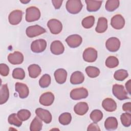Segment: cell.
<instances>
[{
  "mask_svg": "<svg viewBox=\"0 0 131 131\" xmlns=\"http://www.w3.org/2000/svg\"><path fill=\"white\" fill-rule=\"evenodd\" d=\"M62 2H63V1H62V0L61 1V0H59V1L52 0V3L56 9H59L60 8Z\"/></svg>",
  "mask_w": 131,
  "mask_h": 131,
  "instance_id": "obj_43",
  "label": "cell"
},
{
  "mask_svg": "<svg viewBox=\"0 0 131 131\" xmlns=\"http://www.w3.org/2000/svg\"><path fill=\"white\" fill-rule=\"evenodd\" d=\"M104 127L106 130H113L117 129L118 127V121L114 117L107 118L104 122Z\"/></svg>",
  "mask_w": 131,
  "mask_h": 131,
  "instance_id": "obj_25",
  "label": "cell"
},
{
  "mask_svg": "<svg viewBox=\"0 0 131 131\" xmlns=\"http://www.w3.org/2000/svg\"><path fill=\"white\" fill-rule=\"evenodd\" d=\"M119 64V60L117 57L113 56L108 57L105 60V66L109 68H114Z\"/></svg>",
  "mask_w": 131,
  "mask_h": 131,
  "instance_id": "obj_32",
  "label": "cell"
},
{
  "mask_svg": "<svg viewBox=\"0 0 131 131\" xmlns=\"http://www.w3.org/2000/svg\"><path fill=\"white\" fill-rule=\"evenodd\" d=\"M9 97V92L7 84H1L0 90V104L6 103Z\"/></svg>",
  "mask_w": 131,
  "mask_h": 131,
  "instance_id": "obj_23",
  "label": "cell"
},
{
  "mask_svg": "<svg viewBox=\"0 0 131 131\" xmlns=\"http://www.w3.org/2000/svg\"><path fill=\"white\" fill-rule=\"evenodd\" d=\"M47 47V42L43 39H36L31 45V51L34 53H41L45 50Z\"/></svg>",
  "mask_w": 131,
  "mask_h": 131,
  "instance_id": "obj_7",
  "label": "cell"
},
{
  "mask_svg": "<svg viewBox=\"0 0 131 131\" xmlns=\"http://www.w3.org/2000/svg\"><path fill=\"white\" fill-rule=\"evenodd\" d=\"M9 73V68L8 66L5 63L0 64V73L3 76H7Z\"/></svg>",
  "mask_w": 131,
  "mask_h": 131,
  "instance_id": "obj_40",
  "label": "cell"
},
{
  "mask_svg": "<svg viewBox=\"0 0 131 131\" xmlns=\"http://www.w3.org/2000/svg\"><path fill=\"white\" fill-rule=\"evenodd\" d=\"M84 80V76L80 71L73 72L70 78V82L73 84H79L82 83Z\"/></svg>",
  "mask_w": 131,
  "mask_h": 131,
  "instance_id": "obj_22",
  "label": "cell"
},
{
  "mask_svg": "<svg viewBox=\"0 0 131 131\" xmlns=\"http://www.w3.org/2000/svg\"><path fill=\"white\" fill-rule=\"evenodd\" d=\"M50 50L53 54L58 55L63 53L64 51V47L60 41L55 40L51 43Z\"/></svg>",
  "mask_w": 131,
  "mask_h": 131,
  "instance_id": "obj_17",
  "label": "cell"
},
{
  "mask_svg": "<svg viewBox=\"0 0 131 131\" xmlns=\"http://www.w3.org/2000/svg\"><path fill=\"white\" fill-rule=\"evenodd\" d=\"M59 122L60 124L63 125H68L70 123L72 120V116L70 113L66 112L61 114L58 118Z\"/></svg>",
  "mask_w": 131,
  "mask_h": 131,
  "instance_id": "obj_29",
  "label": "cell"
},
{
  "mask_svg": "<svg viewBox=\"0 0 131 131\" xmlns=\"http://www.w3.org/2000/svg\"><path fill=\"white\" fill-rule=\"evenodd\" d=\"M83 58L88 62H94L97 58V51L93 48H88L83 53Z\"/></svg>",
  "mask_w": 131,
  "mask_h": 131,
  "instance_id": "obj_8",
  "label": "cell"
},
{
  "mask_svg": "<svg viewBox=\"0 0 131 131\" xmlns=\"http://www.w3.org/2000/svg\"><path fill=\"white\" fill-rule=\"evenodd\" d=\"M42 123L41 119L37 116L35 117L31 123L30 130L31 131H39L42 129Z\"/></svg>",
  "mask_w": 131,
  "mask_h": 131,
  "instance_id": "obj_27",
  "label": "cell"
},
{
  "mask_svg": "<svg viewBox=\"0 0 131 131\" xmlns=\"http://www.w3.org/2000/svg\"><path fill=\"white\" fill-rule=\"evenodd\" d=\"M8 60L12 64H20L24 61V55L19 51H15L8 55Z\"/></svg>",
  "mask_w": 131,
  "mask_h": 131,
  "instance_id": "obj_14",
  "label": "cell"
},
{
  "mask_svg": "<svg viewBox=\"0 0 131 131\" xmlns=\"http://www.w3.org/2000/svg\"><path fill=\"white\" fill-rule=\"evenodd\" d=\"M128 76V72L126 70L124 69H120L116 71L114 74V78L118 81H123Z\"/></svg>",
  "mask_w": 131,
  "mask_h": 131,
  "instance_id": "obj_30",
  "label": "cell"
},
{
  "mask_svg": "<svg viewBox=\"0 0 131 131\" xmlns=\"http://www.w3.org/2000/svg\"><path fill=\"white\" fill-rule=\"evenodd\" d=\"M85 72L88 76L90 78H95L99 76L100 70L96 67L89 66L85 68Z\"/></svg>",
  "mask_w": 131,
  "mask_h": 131,
  "instance_id": "obj_31",
  "label": "cell"
},
{
  "mask_svg": "<svg viewBox=\"0 0 131 131\" xmlns=\"http://www.w3.org/2000/svg\"><path fill=\"white\" fill-rule=\"evenodd\" d=\"M107 29V20L106 18L101 17L98 18L95 30L98 33L104 32Z\"/></svg>",
  "mask_w": 131,
  "mask_h": 131,
  "instance_id": "obj_24",
  "label": "cell"
},
{
  "mask_svg": "<svg viewBox=\"0 0 131 131\" xmlns=\"http://www.w3.org/2000/svg\"><path fill=\"white\" fill-rule=\"evenodd\" d=\"M87 130L88 131H91V130H100V129L98 126V125L97 124V123H92L90 124L88 127Z\"/></svg>",
  "mask_w": 131,
  "mask_h": 131,
  "instance_id": "obj_41",
  "label": "cell"
},
{
  "mask_svg": "<svg viewBox=\"0 0 131 131\" xmlns=\"http://www.w3.org/2000/svg\"><path fill=\"white\" fill-rule=\"evenodd\" d=\"M95 23V17L93 16H88L82 20L81 24L82 26L86 29H90L92 28Z\"/></svg>",
  "mask_w": 131,
  "mask_h": 131,
  "instance_id": "obj_34",
  "label": "cell"
},
{
  "mask_svg": "<svg viewBox=\"0 0 131 131\" xmlns=\"http://www.w3.org/2000/svg\"><path fill=\"white\" fill-rule=\"evenodd\" d=\"M47 26L51 33L58 34L60 33L62 29L61 23L56 19H51L47 23Z\"/></svg>",
  "mask_w": 131,
  "mask_h": 131,
  "instance_id": "obj_6",
  "label": "cell"
},
{
  "mask_svg": "<svg viewBox=\"0 0 131 131\" xmlns=\"http://www.w3.org/2000/svg\"><path fill=\"white\" fill-rule=\"evenodd\" d=\"M119 4L118 0H108L105 3V9L109 12L114 11L119 7Z\"/></svg>",
  "mask_w": 131,
  "mask_h": 131,
  "instance_id": "obj_28",
  "label": "cell"
},
{
  "mask_svg": "<svg viewBox=\"0 0 131 131\" xmlns=\"http://www.w3.org/2000/svg\"><path fill=\"white\" fill-rule=\"evenodd\" d=\"M12 77L14 79L22 80L25 77V73L22 68H17L13 70L12 72Z\"/></svg>",
  "mask_w": 131,
  "mask_h": 131,
  "instance_id": "obj_38",
  "label": "cell"
},
{
  "mask_svg": "<svg viewBox=\"0 0 131 131\" xmlns=\"http://www.w3.org/2000/svg\"><path fill=\"white\" fill-rule=\"evenodd\" d=\"M54 77L56 82L59 84L64 83L67 77V72L63 69H58L54 72Z\"/></svg>",
  "mask_w": 131,
  "mask_h": 131,
  "instance_id": "obj_19",
  "label": "cell"
},
{
  "mask_svg": "<svg viewBox=\"0 0 131 131\" xmlns=\"http://www.w3.org/2000/svg\"><path fill=\"white\" fill-rule=\"evenodd\" d=\"M131 80L129 79V80H128L126 83H125V87L126 89V90L127 91V92L128 93L129 95H130V89H131Z\"/></svg>",
  "mask_w": 131,
  "mask_h": 131,
  "instance_id": "obj_44",
  "label": "cell"
},
{
  "mask_svg": "<svg viewBox=\"0 0 131 131\" xmlns=\"http://www.w3.org/2000/svg\"><path fill=\"white\" fill-rule=\"evenodd\" d=\"M90 118L95 123L100 121L103 118V113L99 110H95L90 114Z\"/></svg>",
  "mask_w": 131,
  "mask_h": 131,
  "instance_id": "obj_35",
  "label": "cell"
},
{
  "mask_svg": "<svg viewBox=\"0 0 131 131\" xmlns=\"http://www.w3.org/2000/svg\"><path fill=\"white\" fill-rule=\"evenodd\" d=\"M15 91L19 94V97L21 98H27L29 94V90L28 86L23 83L16 82L15 84Z\"/></svg>",
  "mask_w": 131,
  "mask_h": 131,
  "instance_id": "obj_16",
  "label": "cell"
},
{
  "mask_svg": "<svg viewBox=\"0 0 131 131\" xmlns=\"http://www.w3.org/2000/svg\"><path fill=\"white\" fill-rule=\"evenodd\" d=\"M105 47L110 52H116L120 48V41L119 39L116 37H111L106 40L105 42Z\"/></svg>",
  "mask_w": 131,
  "mask_h": 131,
  "instance_id": "obj_9",
  "label": "cell"
},
{
  "mask_svg": "<svg viewBox=\"0 0 131 131\" xmlns=\"http://www.w3.org/2000/svg\"><path fill=\"white\" fill-rule=\"evenodd\" d=\"M46 32V30L39 25L31 26L26 29V35L30 38H32L41 35Z\"/></svg>",
  "mask_w": 131,
  "mask_h": 131,
  "instance_id": "obj_4",
  "label": "cell"
},
{
  "mask_svg": "<svg viewBox=\"0 0 131 131\" xmlns=\"http://www.w3.org/2000/svg\"><path fill=\"white\" fill-rule=\"evenodd\" d=\"M89 110L88 104L84 102H80L77 103L74 107V111L75 113L80 116L84 115Z\"/></svg>",
  "mask_w": 131,
  "mask_h": 131,
  "instance_id": "obj_20",
  "label": "cell"
},
{
  "mask_svg": "<svg viewBox=\"0 0 131 131\" xmlns=\"http://www.w3.org/2000/svg\"><path fill=\"white\" fill-rule=\"evenodd\" d=\"M9 124L14 125L17 127H19L22 124V121H21L18 117L16 114L13 113L9 115L8 119Z\"/></svg>",
  "mask_w": 131,
  "mask_h": 131,
  "instance_id": "obj_33",
  "label": "cell"
},
{
  "mask_svg": "<svg viewBox=\"0 0 131 131\" xmlns=\"http://www.w3.org/2000/svg\"><path fill=\"white\" fill-rule=\"evenodd\" d=\"M17 116L19 118V119L22 121L27 120L31 116V112L27 110H20L17 112Z\"/></svg>",
  "mask_w": 131,
  "mask_h": 131,
  "instance_id": "obj_39",
  "label": "cell"
},
{
  "mask_svg": "<svg viewBox=\"0 0 131 131\" xmlns=\"http://www.w3.org/2000/svg\"><path fill=\"white\" fill-rule=\"evenodd\" d=\"M54 100V94L51 92L43 93L39 98L40 103L44 106H50L53 103Z\"/></svg>",
  "mask_w": 131,
  "mask_h": 131,
  "instance_id": "obj_15",
  "label": "cell"
},
{
  "mask_svg": "<svg viewBox=\"0 0 131 131\" xmlns=\"http://www.w3.org/2000/svg\"><path fill=\"white\" fill-rule=\"evenodd\" d=\"M120 119L122 124L125 127H129L131 125V114L129 113H125L121 114Z\"/></svg>",
  "mask_w": 131,
  "mask_h": 131,
  "instance_id": "obj_36",
  "label": "cell"
},
{
  "mask_svg": "<svg viewBox=\"0 0 131 131\" xmlns=\"http://www.w3.org/2000/svg\"><path fill=\"white\" fill-rule=\"evenodd\" d=\"M35 114L37 116L47 124L50 123L52 121V115L50 112L47 110L37 108L35 110Z\"/></svg>",
  "mask_w": 131,
  "mask_h": 131,
  "instance_id": "obj_10",
  "label": "cell"
},
{
  "mask_svg": "<svg viewBox=\"0 0 131 131\" xmlns=\"http://www.w3.org/2000/svg\"><path fill=\"white\" fill-rule=\"evenodd\" d=\"M23 12L20 10H15L12 11L8 17L9 22L11 25H18L21 20Z\"/></svg>",
  "mask_w": 131,
  "mask_h": 131,
  "instance_id": "obj_12",
  "label": "cell"
},
{
  "mask_svg": "<svg viewBox=\"0 0 131 131\" xmlns=\"http://www.w3.org/2000/svg\"><path fill=\"white\" fill-rule=\"evenodd\" d=\"M85 2L86 4V9L88 11L95 12L100 9L102 1L85 0Z\"/></svg>",
  "mask_w": 131,
  "mask_h": 131,
  "instance_id": "obj_21",
  "label": "cell"
},
{
  "mask_svg": "<svg viewBox=\"0 0 131 131\" xmlns=\"http://www.w3.org/2000/svg\"><path fill=\"white\" fill-rule=\"evenodd\" d=\"M66 41L70 48H75L81 45L82 42V38L79 35L73 34L69 36L66 39Z\"/></svg>",
  "mask_w": 131,
  "mask_h": 131,
  "instance_id": "obj_11",
  "label": "cell"
},
{
  "mask_svg": "<svg viewBox=\"0 0 131 131\" xmlns=\"http://www.w3.org/2000/svg\"><path fill=\"white\" fill-rule=\"evenodd\" d=\"M40 17V12L39 9L35 6H31L26 9V20L32 22L38 20Z\"/></svg>",
  "mask_w": 131,
  "mask_h": 131,
  "instance_id": "obj_1",
  "label": "cell"
},
{
  "mask_svg": "<svg viewBox=\"0 0 131 131\" xmlns=\"http://www.w3.org/2000/svg\"><path fill=\"white\" fill-rule=\"evenodd\" d=\"M112 92L113 95L120 100L129 99L127 95V92L125 91L124 86L121 84H114L113 85Z\"/></svg>",
  "mask_w": 131,
  "mask_h": 131,
  "instance_id": "obj_3",
  "label": "cell"
},
{
  "mask_svg": "<svg viewBox=\"0 0 131 131\" xmlns=\"http://www.w3.org/2000/svg\"><path fill=\"white\" fill-rule=\"evenodd\" d=\"M20 2L23 4H27L28 3H29L30 2V1H20Z\"/></svg>",
  "mask_w": 131,
  "mask_h": 131,
  "instance_id": "obj_45",
  "label": "cell"
},
{
  "mask_svg": "<svg viewBox=\"0 0 131 131\" xmlns=\"http://www.w3.org/2000/svg\"><path fill=\"white\" fill-rule=\"evenodd\" d=\"M102 106L105 111L110 112H114L117 108L116 102L110 98H107L104 99L102 102Z\"/></svg>",
  "mask_w": 131,
  "mask_h": 131,
  "instance_id": "obj_18",
  "label": "cell"
},
{
  "mask_svg": "<svg viewBox=\"0 0 131 131\" xmlns=\"http://www.w3.org/2000/svg\"><path fill=\"white\" fill-rule=\"evenodd\" d=\"M29 76L32 78H37L41 73L40 67L36 64H32L29 66L28 68Z\"/></svg>",
  "mask_w": 131,
  "mask_h": 131,
  "instance_id": "obj_26",
  "label": "cell"
},
{
  "mask_svg": "<svg viewBox=\"0 0 131 131\" xmlns=\"http://www.w3.org/2000/svg\"><path fill=\"white\" fill-rule=\"evenodd\" d=\"M122 109L124 111L130 113L131 112V103L128 102L124 103L122 106Z\"/></svg>",
  "mask_w": 131,
  "mask_h": 131,
  "instance_id": "obj_42",
  "label": "cell"
},
{
  "mask_svg": "<svg viewBox=\"0 0 131 131\" xmlns=\"http://www.w3.org/2000/svg\"><path fill=\"white\" fill-rule=\"evenodd\" d=\"M89 93L84 88H78L72 90L70 92V97L73 100H79L84 99L88 97Z\"/></svg>",
  "mask_w": 131,
  "mask_h": 131,
  "instance_id": "obj_5",
  "label": "cell"
},
{
  "mask_svg": "<svg viewBox=\"0 0 131 131\" xmlns=\"http://www.w3.org/2000/svg\"><path fill=\"white\" fill-rule=\"evenodd\" d=\"M83 5L80 0H69L66 3L67 11L73 14H77L81 10Z\"/></svg>",
  "mask_w": 131,
  "mask_h": 131,
  "instance_id": "obj_2",
  "label": "cell"
},
{
  "mask_svg": "<svg viewBox=\"0 0 131 131\" xmlns=\"http://www.w3.org/2000/svg\"><path fill=\"white\" fill-rule=\"evenodd\" d=\"M111 25L113 28L116 30L121 29L125 25L124 18L121 15L116 14L112 18Z\"/></svg>",
  "mask_w": 131,
  "mask_h": 131,
  "instance_id": "obj_13",
  "label": "cell"
},
{
  "mask_svg": "<svg viewBox=\"0 0 131 131\" xmlns=\"http://www.w3.org/2000/svg\"><path fill=\"white\" fill-rule=\"evenodd\" d=\"M51 77L49 74H44L39 80V84L41 88H47L51 83Z\"/></svg>",
  "mask_w": 131,
  "mask_h": 131,
  "instance_id": "obj_37",
  "label": "cell"
}]
</instances>
